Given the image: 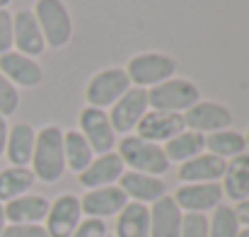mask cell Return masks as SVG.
I'll return each instance as SVG.
<instances>
[{
  "label": "cell",
  "instance_id": "cell-1",
  "mask_svg": "<svg viewBox=\"0 0 249 237\" xmlns=\"http://www.w3.org/2000/svg\"><path fill=\"white\" fill-rule=\"evenodd\" d=\"M32 174L44 184H53L66 172V153H63V131L56 124L44 126L36 133L34 153H32Z\"/></svg>",
  "mask_w": 249,
  "mask_h": 237
},
{
  "label": "cell",
  "instance_id": "cell-2",
  "mask_svg": "<svg viewBox=\"0 0 249 237\" xmlns=\"http://www.w3.org/2000/svg\"><path fill=\"white\" fill-rule=\"evenodd\" d=\"M34 17L39 22V29L44 34L46 46L63 49L73 39V19L63 0H36L34 2Z\"/></svg>",
  "mask_w": 249,
  "mask_h": 237
},
{
  "label": "cell",
  "instance_id": "cell-3",
  "mask_svg": "<svg viewBox=\"0 0 249 237\" xmlns=\"http://www.w3.org/2000/svg\"><path fill=\"white\" fill-rule=\"evenodd\" d=\"M119 158L124 160V164L131 167V172H143V174H150V177H160L169 169V160H167L162 146L143 141L138 136L121 138Z\"/></svg>",
  "mask_w": 249,
  "mask_h": 237
},
{
  "label": "cell",
  "instance_id": "cell-4",
  "mask_svg": "<svg viewBox=\"0 0 249 237\" xmlns=\"http://www.w3.org/2000/svg\"><path fill=\"white\" fill-rule=\"evenodd\" d=\"M201 99L198 87L191 80L169 78L155 87L148 90V104L158 111H172V114H184L189 111L196 102Z\"/></svg>",
  "mask_w": 249,
  "mask_h": 237
},
{
  "label": "cell",
  "instance_id": "cell-5",
  "mask_svg": "<svg viewBox=\"0 0 249 237\" xmlns=\"http://www.w3.org/2000/svg\"><path fill=\"white\" fill-rule=\"evenodd\" d=\"M126 75L131 80V85H136V87H155V85H160V82H165L174 75V71H177V63H174V58L172 56H167V54H155V51H150V54H138V56H133L128 63H126Z\"/></svg>",
  "mask_w": 249,
  "mask_h": 237
},
{
  "label": "cell",
  "instance_id": "cell-6",
  "mask_svg": "<svg viewBox=\"0 0 249 237\" xmlns=\"http://www.w3.org/2000/svg\"><path fill=\"white\" fill-rule=\"evenodd\" d=\"M128 87H131V80L124 68H104L89 78L85 87V99L89 107L104 109V107H111Z\"/></svg>",
  "mask_w": 249,
  "mask_h": 237
},
{
  "label": "cell",
  "instance_id": "cell-7",
  "mask_svg": "<svg viewBox=\"0 0 249 237\" xmlns=\"http://www.w3.org/2000/svg\"><path fill=\"white\" fill-rule=\"evenodd\" d=\"M148 90L143 87H128L114 104H111V114H109V121H111V128L114 133H131L141 119L145 116L148 111Z\"/></svg>",
  "mask_w": 249,
  "mask_h": 237
},
{
  "label": "cell",
  "instance_id": "cell-8",
  "mask_svg": "<svg viewBox=\"0 0 249 237\" xmlns=\"http://www.w3.org/2000/svg\"><path fill=\"white\" fill-rule=\"evenodd\" d=\"M80 133L87 141V146L92 148V153H97V155L111 153L116 146V133H114L109 114L104 109L85 107L80 111Z\"/></svg>",
  "mask_w": 249,
  "mask_h": 237
},
{
  "label": "cell",
  "instance_id": "cell-9",
  "mask_svg": "<svg viewBox=\"0 0 249 237\" xmlns=\"http://www.w3.org/2000/svg\"><path fill=\"white\" fill-rule=\"evenodd\" d=\"M232 124V111L220 102H196L189 111H184V126L201 136H211L215 131H225Z\"/></svg>",
  "mask_w": 249,
  "mask_h": 237
},
{
  "label": "cell",
  "instance_id": "cell-10",
  "mask_svg": "<svg viewBox=\"0 0 249 237\" xmlns=\"http://www.w3.org/2000/svg\"><path fill=\"white\" fill-rule=\"evenodd\" d=\"M80 220H83L80 199L73 194H61L49 206L44 230L49 237H71L75 233V228L80 225Z\"/></svg>",
  "mask_w": 249,
  "mask_h": 237
},
{
  "label": "cell",
  "instance_id": "cell-11",
  "mask_svg": "<svg viewBox=\"0 0 249 237\" xmlns=\"http://www.w3.org/2000/svg\"><path fill=\"white\" fill-rule=\"evenodd\" d=\"M172 199L181 208V213H208L223 203V186L218 182L181 184Z\"/></svg>",
  "mask_w": 249,
  "mask_h": 237
},
{
  "label": "cell",
  "instance_id": "cell-12",
  "mask_svg": "<svg viewBox=\"0 0 249 237\" xmlns=\"http://www.w3.org/2000/svg\"><path fill=\"white\" fill-rule=\"evenodd\" d=\"M12 46H15V51H19L29 58H36L46 51L44 34H41L39 22L32 10H17L12 15Z\"/></svg>",
  "mask_w": 249,
  "mask_h": 237
},
{
  "label": "cell",
  "instance_id": "cell-13",
  "mask_svg": "<svg viewBox=\"0 0 249 237\" xmlns=\"http://www.w3.org/2000/svg\"><path fill=\"white\" fill-rule=\"evenodd\" d=\"M184 126V114H172V111H158V109H148L145 116L141 119V124L136 126V136L150 143H167L169 138H174L177 133H181Z\"/></svg>",
  "mask_w": 249,
  "mask_h": 237
},
{
  "label": "cell",
  "instance_id": "cell-14",
  "mask_svg": "<svg viewBox=\"0 0 249 237\" xmlns=\"http://www.w3.org/2000/svg\"><path fill=\"white\" fill-rule=\"evenodd\" d=\"M126 203H128V199L121 191V186H116V184L89 189L80 199V208H83L85 216L87 218H99V220H104L109 216H119Z\"/></svg>",
  "mask_w": 249,
  "mask_h": 237
},
{
  "label": "cell",
  "instance_id": "cell-15",
  "mask_svg": "<svg viewBox=\"0 0 249 237\" xmlns=\"http://www.w3.org/2000/svg\"><path fill=\"white\" fill-rule=\"evenodd\" d=\"M0 73L15 87H39L44 82V68L36 58H29L15 49L0 56Z\"/></svg>",
  "mask_w": 249,
  "mask_h": 237
},
{
  "label": "cell",
  "instance_id": "cell-16",
  "mask_svg": "<svg viewBox=\"0 0 249 237\" xmlns=\"http://www.w3.org/2000/svg\"><path fill=\"white\" fill-rule=\"evenodd\" d=\"M51 201L41 194H24L17 196L7 203H2V213L5 220L12 225H41V220H46Z\"/></svg>",
  "mask_w": 249,
  "mask_h": 237
},
{
  "label": "cell",
  "instance_id": "cell-17",
  "mask_svg": "<svg viewBox=\"0 0 249 237\" xmlns=\"http://www.w3.org/2000/svg\"><path fill=\"white\" fill-rule=\"evenodd\" d=\"M124 167L126 164H124V160L119 158V153L111 150V153H104V155L92 160L83 172L78 174V179H80V184H83L87 191L89 189H99V186H111L114 182L121 179Z\"/></svg>",
  "mask_w": 249,
  "mask_h": 237
},
{
  "label": "cell",
  "instance_id": "cell-18",
  "mask_svg": "<svg viewBox=\"0 0 249 237\" xmlns=\"http://www.w3.org/2000/svg\"><path fill=\"white\" fill-rule=\"evenodd\" d=\"M121 191L126 194V199H133L136 203H155L158 199H162L167 194V184L160 177H150L143 172H124L121 179Z\"/></svg>",
  "mask_w": 249,
  "mask_h": 237
},
{
  "label": "cell",
  "instance_id": "cell-19",
  "mask_svg": "<svg viewBox=\"0 0 249 237\" xmlns=\"http://www.w3.org/2000/svg\"><path fill=\"white\" fill-rule=\"evenodd\" d=\"M150 237H179L181 230V208L174 203L172 196H162L150 203Z\"/></svg>",
  "mask_w": 249,
  "mask_h": 237
},
{
  "label": "cell",
  "instance_id": "cell-20",
  "mask_svg": "<svg viewBox=\"0 0 249 237\" xmlns=\"http://www.w3.org/2000/svg\"><path fill=\"white\" fill-rule=\"evenodd\" d=\"M223 172H225V160L215 158L211 153H201L196 158L181 162L177 177L184 184H203V182H218V179H223Z\"/></svg>",
  "mask_w": 249,
  "mask_h": 237
},
{
  "label": "cell",
  "instance_id": "cell-21",
  "mask_svg": "<svg viewBox=\"0 0 249 237\" xmlns=\"http://www.w3.org/2000/svg\"><path fill=\"white\" fill-rule=\"evenodd\" d=\"M34 143H36V131L19 121L7 131V143H5V155L10 160L12 167H27L32 162V153H34Z\"/></svg>",
  "mask_w": 249,
  "mask_h": 237
},
{
  "label": "cell",
  "instance_id": "cell-22",
  "mask_svg": "<svg viewBox=\"0 0 249 237\" xmlns=\"http://www.w3.org/2000/svg\"><path fill=\"white\" fill-rule=\"evenodd\" d=\"M223 194L240 203L249 199V155H237L230 162H225V172H223Z\"/></svg>",
  "mask_w": 249,
  "mask_h": 237
},
{
  "label": "cell",
  "instance_id": "cell-23",
  "mask_svg": "<svg viewBox=\"0 0 249 237\" xmlns=\"http://www.w3.org/2000/svg\"><path fill=\"white\" fill-rule=\"evenodd\" d=\"M114 237H150V211L143 203H126L116 218Z\"/></svg>",
  "mask_w": 249,
  "mask_h": 237
},
{
  "label": "cell",
  "instance_id": "cell-24",
  "mask_svg": "<svg viewBox=\"0 0 249 237\" xmlns=\"http://www.w3.org/2000/svg\"><path fill=\"white\" fill-rule=\"evenodd\" d=\"M165 155L169 162H186V160L196 158L206 150V136L184 128L181 133H177L174 138H169L165 143Z\"/></svg>",
  "mask_w": 249,
  "mask_h": 237
},
{
  "label": "cell",
  "instance_id": "cell-25",
  "mask_svg": "<svg viewBox=\"0 0 249 237\" xmlns=\"http://www.w3.org/2000/svg\"><path fill=\"white\" fill-rule=\"evenodd\" d=\"M206 150L220 160H232L247 153V141L240 131L225 128V131H215L206 136Z\"/></svg>",
  "mask_w": 249,
  "mask_h": 237
},
{
  "label": "cell",
  "instance_id": "cell-26",
  "mask_svg": "<svg viewBox=\"0 0 249 237\" xmlns=\"http://www.w3.org/2000/svg\"><path fill=\"white\" fill-rule=\"evenodd\" d=\"M34 174L29 167H5L0 172V203H7L17 196H24L32 184H34Z\"/></svg>",
  "mask_w": 249,
  "mask_h": 237
},
{
  "label": "cell",
  "instance_id": "cell-27",
  "mask_svg": "<svg viewBox=\"0 0 249 237\" xmlns=\"http://www.w3.org/2000/svg\"><path fill=\"white\" fill-rule=\"evenodd\" d=\"M63 153H66V169L71 167V172H78V174L94 160V153L80 131L63 133Z\"/></svg>",
  "mask_w": 249,
  "mask_h": 237
},
{
  "label": "cell",
  "instance_id": "cell-28",
  "mask_svg": "<svg viewBox=\"0 0 249 237\" xmlns=\"http://www.w3.org/2000/svg\"><path fill=\"white\" fill-rule=\"evenodd\" d=\"M242 230L235 208L220 203L218 208H213V216L208 218V237H237Z\"/></svg>",
  "mask_w": 249,
  "mask_h": 237
},
{
  "label": "cell",
  "instance_id": "cell-29",
  "mask_svg": "<svg viewBox=\"0 0 249 237\" xmlns=\"http://www.w3.org/2000/svg\"><path fill=\"white\" fill-rule=\"evenodd\" d=\"M19 109V90L0 73V116H12Z\"/></svg>",
  "mask_w": 249,
  "mask_h": 237
},
{
  "label": "cell",
  "instance_id": "cell-30",
  "mask_svg": "<svg viewBox=\"0 0 249 237\" xmlns=\"http://www.w3.org/2000/svg\"><path fill=\"white\" fill-rule=\"evenodd\" d=\"M179 237H208V218H206V213H184Z\"/></svg>",
  "mask_w": 249,
  "mask_h": 237
},
{
  "label": "cell",
  "instance_id": "cell-31",
  "mask_svg": "<svg viewBox=\"0 0 249 237\" xmlns=\"http://www.w3.org/2000/svg\"><path fill=\"white\" fill-rule=\"evenodd\" d=\"M71 237H107V223L99 218H85Z\"/></svg>",
  "mask_w": 249,
  "mask_h": 237
},
{
  "label": "cell",
  "instance_id": "cell-32",
  "mask_svg": "<svg viewBox=\"0 0 249 237\" xmlns=\"http://www.w3.org/2000/svg\"><path fill=\"white\" fill-rule=\"evenodd\" d=\"M12 51V15L0 7V56Z\"/></svg>",
  "mask_w": 249,
  "mask_h": 237
},
{
  "label": "cell",
  "instance_id": "cell-33",
  "mask_svg": "<svg viewBox=\"0 0 249 237\" xmlns=\"http://www.w3.org/2000/svg\"><path fill=\"white\" fill-rule=\"evenodd\" d=\"M0 237H49L44 225H12L7 223Z\"/></svg>",
  "mask_w": 249,
  "mask_h": 237
},
{
  "label": "cell",
  "instance_id": "cell-34",
  "mask_svg": "<svg viewBox=\"0 0 249 237\" xmlns=\"http://www.w3.org/2000/svg\"><path fill=\"white\" fill-rule=\"evenodd\" d=\"M235 216H237V220H240L242 228H249V199L240 201V203L235 206Z\"/></svg>",
  "mask_w": 249,
  "mask_h": 237
},
{
  "label": "cell",
  "instance_id": "cell-35",
  "mask_svg": "<svg viewBox=\"0 0 249 237\" xmlns=\"http://www.w3.org/2000/svg\"><path fill=\"white\" fill-rule=\"evenodd\" d=\"M7 131H10V126H7V121H5V116H0V158L5 155V143H7Z\"/></svg>",
  "mask_w": 249,
  "mask_h": 237
},
{
  "label": "cell",
  "instance_id": "cell-36",
  "mask_svg": "<svg viewBox=\"0 0 249 237\" xmlns=\"http://www.w3.org/2000/svg\"><path fill=\"white\" fill-rule=\"evenodd\" d=\"M5 225H7V220H5V213H2V203H0V235H2Z\"/></svg>",
  "mask_w": 249,
  "mask_h": 237
},
{
  "label": "cell",
  "instance_id": "cell-37",
  "mask_svg": "<svg viewBox=\"0 0 249 237\" xmlns=\"http://www.w3.org/2000/svg\"><path fill=\"white\" fill-rule=\"evenodd\" d=\"M237 237H249V228H242V230H240V235Z\"/></svg>",
  "mask_w": 249,
  "mask_h": 237
},
{
  "label": "cell",
  "instance_id": "cell-38",
  "mask_svg": "<svg viewBox=\"0 0 249 237\" xmlns=\"http://www.w3.org/2000/svg\"><path fill=\"white\" fill-rule=\"evenodd\" d=\"M10 2H12V0H0V7H2V10H5V7H7V5H10Z\"/></svg>",
  "mask_w": 249,
  "mask_h": 237
},
{
  "label": "cell",
  "instance_id": "cell-39",
  "mask_svg": "<svg viewBox=\"0 0 249 237\" xmlns=\"http://www.w3.org/2000/svg\"><path fill=\"white\" fill-rule=\"evenodd\" d=\"M245 141H247V146H249V128H247V136H245Z\"/></svg>",
  "mask_w": 249,
  "mask_h": 237
},
{
  "label": "cell",
  "instance_id": "cell-40",
  "mask_svg": "<svg viewBox=\"0 0 249 237\" xmlns=\"http://www.w3.org/2000/svg\"><path fill=\"white\" fill-rule=\"evenodd\" d=\"M107 237H111V235H107Z\"/></svg>",
  "mask_w": 249,
  "mask_h": 237
}]
</instances>
